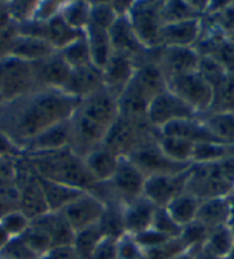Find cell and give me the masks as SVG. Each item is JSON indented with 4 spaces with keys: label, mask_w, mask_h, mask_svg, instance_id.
Returning a JSON list of instances; mask_svg holds the SVG:
<instances>
[{
    "label": "cell",
    "mask_w": 234,
    "mask_h": 259,
    "mask_svg": "<svg viewBox=\"0 0 234 259\" xmlns=\"http://www.w3.org/2000/svg\"><path fill=\"white\" fill-rule=\"evenodd\" d=\"M79 101L69 96L64 90H34L0 109V130L7 133L19 149L26 147L45 130L68 122Z\"/></svg>",
    "instance_id": "1"
},
{
    "label": "cell",
    "mask_w": 234,
    "mask_h": 259,
    "mask_svg": "<svg viewBox=\"0 0 234 259\" xmlns=\"http://www.w3.org/2000/svg\"><path fill=\"white\" fill-rule=\"evenodd\" d=\"M24 157L42 178L80 189L84 192H91L96 186L93 178L87 171L84 158L76 155L69 147L55 152L30 154Z\"/></svg>",
    "instance_id": "2"
},
{
    "label": "cell",
    "mask_w": 234,
    "mask_h": 259,
    "mask_svg": "<svg viewBox=\"0 0 234 259\" xmlns=\"http://www.w3.org/2000/svg\"><path fill=\"white\" fill-rule=\"evenodd\" d=\"M186 192L199 200L231 197L234 194V157L220 162L192 163Z\"/></svg>",
    "instance_id": "3"
},
{
    "label": "cell",
    "mask_w": 234,
    "mask_h": 259,
    "mask_svg": "<svg viewBox=\"0 0 234 259\" xmlns=\"http://www.w3.org/2000/svg\"><path fill=\"white\" fill-rule=\"evenodd\" d=\"M146 176L128 157H120L117 170L108 183H101L93 187L91 194L99 197L105 203L127 205L143 195Z\"/></svg>",
    "instance_id": "4"
},
{
    "label": "cell",
    "mask_w": 234,
    "mask_h": 259,
    "mask_svg": "<svg viewBox=\"0 0 234 259\" xmlns=\"http://www.w3.org/2000/svg\"><path fill=\"white\" fill-rule=\"evenodd\" d=\"M160 5L162 2H131L127 15L137 37L148 52L162 47L160 34L164 23L160 18Z\"/></svg>",
    "instance_id": "5"
},
{
    "label": "cell",
    "mask_w": 234,
    "mask_h": 259,
    "mask_svg": "<svg viewBox=\"0 0 234 259\" xmlns=\"http://www.w3.org/2000/svg\"><path fill=\"white\" fill-rule=\"evenodd\" d=\"M36 88L32 66L12 56L0 59V95L5 103L32 93Z\"/></svg>",
    "instance_id": "6"
},
{
    "label": "cell",
    "mask_w": 234,
    "mask_h": 259,
    "mask_svg": "<svg viewBox=\"0 0 234 259\" xmlns=\"http://www.w3.org/2000/svg\"><path fill=\"white\" fill-rule=\"evenodd\" d=\"M167 88L181 101H185L199 117L210 112L213 104V88L199 71L172 78L167 82Z\"/></svg>",
    "instance_id": "7"
},
{
    "label": "cell",
    "mask_w": 234,
    "mask_h": 259,
    "mask_svg": "<svg viewBox=\"0 0 234 259\" xmlns=\"http://www.w3.org/2000/svg\"><path fill=\"white\" fill-rule=\"evenodd\" d=\"M156 138L157 136L145 139V141L128 155L130 160L138 166V170L146 178L156 176V175H170V173L186 171L191 165L172 162L159 149Z\"/></svg>",
    "instance_id": "8"
},
{
    "label": "cell",
    "mask_w": 234,
    "mask_h": 259,
    "mask_svg": "<svg viewBox=\"0 0 234 259\" xmlns=\"http://www.w3.org/2000/svg\"><path fill=\"white\" fill-rule=\"evenodd\" d=\"M199 117L192 109L170 90H164L162 93L152 98L148 107L146 120L149 126L154 130H160L172 122L177 120H186V118H196Z\"/></svg>",
    "instance_id": "9"
},
{
    "label": "cell",
    "mask_w": 234,
    "mask_h": 259,
    "mask_svg": "<svg viewBox=\"0 0 234 259\" xmlns=\"http://www.w3.org/2000/svg\"><path fill=\"white\" fill-rule=\"evenodd\" d=\"M108 130L109 128L95 123L76 109L73 117L69 118V149L84 158L105 143Z\"/></svg>",
    "instance_id": "10"
},
{
    "label": "cell",
    "mask_w": 234,
    "mask_h": 259,
    "mask_svg": "<svg viewBox=\"0 0 234 259\" xmlns=\"http://www.w3.org/2000/svg\"><path fill=\"white\" fill-rule=\"evenodd\" d=\"M156 52L157 66L160 67L165 80L196 72L199 69L200 55L192 47H160Z\"/></svg>",
    "instance_id": "11"
},
{
    "label": "cell",
    "mask_w": 234,
    "mask_h": 259,
    "mask_svg": "<svg viewBox=\"0 0 234 259\" xmlns=\"http://www.w3.org/2000/svg\"><path fill=\"white\" fill-rule=\"evenodd\" d=\"M189 168L181 173L148 176L145 181L143 195L159 208L167 206L174 198H177L183 192H186Z\"/></svg>",
    "instance_id": "12"
},
{
    "label": "cell",
    "mask_w": 234,
    "mask_h": 259,
    "mask_svg": "<svg viewBox=\"0 0 234 259\" xmlns=\"http://www.w3.org/2000/svg\"><path fill=\"white\" fill-rule=\"evenodd\" d=\"M106 203L91 192H84L73 203H69L63 211L68 224L73 227L74 232L84 231L87 227L96 226L105 213Z\"/></svg>",
    "instance_id": "13"
},
{
    "label": "cell",
    "mask_w": 234,
    "mask_h": 259,
    "mask_svg": "<svg viewBox=\"0 0 234 259\" xmlns=\"http://www.w3.org/2000/svg\"><path fill=\"white\" fill-rule=\"evenodd\" d=\"M108 34H109L111 47H113L114 53L124 55L130 59H133L137 66L146 61L145 56L149 52L143 47V44L140 42V38L137 37L127 15L117 16L114 24L111 26V29L108 31Z\"/></svg>",
    "instance_id": "14"
},
{
    "label": "cell",
    "mask_w": 234,
    "mask_h": 259,
    "mask_svg": "<svg viewBox=\"0 0 234 259\" xmlns=\"http://www.w3.org/2000/svg\"><path fill=\"white\" fill-rule=\"evenodd\" d=\"M77 111L105 128H111V125L119 118L117 98L109 93L105 87L93 95L80 99Z\"/></svg>",
    "instance_id": "15"
},
{
    "label": "cell",
    "mask_w": 234,
    "mask_h": 259,
    "mask_svg": "<svg viewBox=\"0 0 234 259\" xmlns=\"http://www.w3.org/2000/svg\"><path fill=\"white\" fill-rule=\"evenodd\" d=\"M32 75L37 90H64L71 75V67L58 52L42 61L32 63Z\"/></svg>",
    "instance_id": "16"
},
{
    "label": "cell",
    "mask_w": 234,
    "mask_h": 259,
    "mask_svg": "<svg viewBox=\"0 0 234 259\" xmlns=\"http://www.w3.org/2000/svg\"><path fill=\"white\" fill-rule=\"evenodd\" d=\"M137 71V63L124 55L113 52L108 64L103 67V83L109 93L116 98L127 88Z\"/></svg>",
    "instance_id": "17"
},
{
    "label": "cell",
    "mask_w": 234,
    "mask_h": 259,
    "mask_svg": "<svg viewBox=\"0 0 234 259\" xmlns=\"http://www.w3.org/2000/svg\"><path fill=\"white\" fill-rule=\"evenodd\" d=\"M103 87V71L95 67L93 64H90L85 67L71 69V75L64 92L69 96L76 98L77 101H80V99L93 95Z\"/></svg>",
    "instance_id": "18"
},
{
    "label": "cell",
    "mask_w": 234,
    "mask_h": 259,
    "mask_svg": "<svg viewBox=\"0 0 234 259\" xmlns=\"http://www.w3.org/2000/svg\"><path fill=\"white\" fill-rule=\"evenodd\" d=\"M157 206L145 195H141L137 200L124 205L122 208V214H124V227L125 234L128 235H137L140 232L146 231L152 226V219H154V213Z\"/></svg>",
    "instance_id": "19"
},
{
    "label": "cell",
    "mask_w": 234,
    "mask_h": 259,
    "mask_svg": "<svg viewBox=\"0 0 234 259\" xmlns=\"http://www.w3.org/2000/svg\"><path fill=\"white\" fill-rule=\"evenodd\" d=\"M232 211L234 205L229 197L200 200L196 221L204 226L207 231H212V229H217L221 226H228L231 223Z\"/></svg>",
    "instance_id": "20"
},
{
    "label": "cell",
    "mask_w": 234,
    "mask_h": 259,
    "mask_svg": "<svg viewBox=\"0 0 234 259\" xmlns=\"http://www.w3.org/2000/svg\"><path fill=\"white\" fill-rule=\"evenodd\" d=\"M202 31L200 18L164 24L160 34L162 47H192L197 44Z\"/></svg>",
    "instance_id": "21"
},
{
    "label": "cell",
    "mask_w": 234,
    "mask_h": 259,
    "mask_svg": "<svg viewBox=\"0 0 234 259\" xmlns=\"http://www.w3.org/2000/svg\"><path fill=\"white\" fill-rule=\"evenodd\" d=\"M119 160H120V157L116 152L111 151V149H108L105 144L93 149L90 154L84 157L87 171L93 178V181L96 184L108 183L109 179L113 178V175L117 170Z\"/></svg>",
    "instance_id": "22"
},
{
    "label": "cell",
    "mask_w": 234,
    "mask_h": 259,
    "mask_svg": "<svg viewBox=\"0 0 234 259\" xmlns=\"http://www.w3.org/2000/svg\"><path fill=\"white\" fill-rule=\"evenodd\" d=\"M157 132L164 136H175L180 139H185V141H189L192 144L213 143V141L220 143L218 139L207 130L204 122L200 120V117L172 122L165 126H162L160 130H157Z\"/></svg>",
    "instance_id": "23"
},
{
    "label": "cell",
    "mask_w": 234,
    "mask_h": 259,
    "mask_svg": "<svg viewBox=\"0 0 234 259\" xmlns=\"http://www.w3.org/2000/svg\"><path fill=\"white\" fill-rule=\"evenodd\" d=\"M55 52V48L50 45L45 38H37V37H27V35H16L13 38L12 45H10L8 55L16 59H21L26 63H37L42 59L52 56ZM5 56V58H7Z\"/></svg>",
    "instance_id": "24"
},
{
    "label": "cell",
    "mask_w": 234,
    "mask_h": 259,
    "mask_svg": "<svg viewBox=\"0 0 234 259\" xmlns=\"http://www.w3.org/2000/svg\"><path fill=\"white\" fill-rule=\"evenodd\" d=\"M69 147V120L58 123L52 128L45 130L32 141L27 143L23 149L24 155L30 154H44V152H55L61 149Z\"/></svg>",
    "instance_id": "25"
},
{
    "label": "cell",
    "mask_w": 234,
    "mask_h": 259,
    "mask_svg": "<svg viewBox=\"0 0 234 259\" xmlns=\"http://www.w3.org/2000/svg\"><path fill=\"white\" fill-rule=\"evenodd\" d=\"M39 183H40V187H42L48 211H52V213L63 211L69 203H73L76 198H79L84 194V191H80V189L66 186L63 183H56L42 176H39Z\"/></svg>",
    "instance_id": "26"
},
{
    "label": "cell",
    "mask_w": 234,
    "mask_h": 259,
    "mask_svg": "<svg viewBox=\"0 0 234 259\" xmlns=\"http://www.w3.org/2000/svg\"><path fill=\"white\" fill-rule=\"evenodd\" d=\"M30 223L36 224L37 227H40L42 231L47 232V235L50 237V240H52L53 248L73 246L76 232L73 231V227L68 224V221L61 213L48 211L47 214L40 216V218L34 219V221H30Z\"/></svg>",
    "instance_id": "27"
},
{
    "label": "cell",
    "mask_w": 234,
    "mask_h": 259,
    "mask_svg": "<svg viewBox=\"0 0 234 259\" xmlns=\"http://www.w3.org/2000/svg\"><path fill=\"white\" fill-rule=\"evenodd\" d=\"M202 253L215 259H228L234 253V231L232 227L221 226L212 229L207 234V238L199 248Z\"/></svg>",
    "instance_id": "28"
},
{
    "label": "cell",
    "mask_w": 234,
    "mask_h": 259,
    "mask_svg": "<svg viewBox=\"0 0 234 259\" xmlns=\"http://www.w3.org/2000/svg\"><path fill=\"white\" fill-rule=\"evenodd\" d=\"M84 35H85V40L88 44L91 64L103 71V67L109 61V58L113 56V47H111L108 31L88 24L84 31Z\"/></svg>",
    "instance_id": "29"
},
{
    "label": "cell",
    "mask_w": 234,
    "mask_h": 259,
    "mask_svg": "<svg viewBox=\"0 0 234 259\" xmlns=\"http://www.w3.org/2000/svg\"><path fill=\"white\" fill-rule=\"evenodd\" d=\"M84 34V31L71 27L61 15L53 16L50 21H47V37L45 40L55 48V52H61L63 48L76 42L77 38Z\"/></svg>",
    "instance_id": "30"
},
{
    "label": "cell",
    "mask_w": 234,
    "mask_h": 259,
    "mask_svg": "<svg viewBox=\"0 0 234 259\" xmlns=\"http://www.w3.org/2000/svg\"><path fill=\"white\" fill-rule=\"evenodd\" d=\"M199 203H200L199 198L191 195L189 192H183L181 195L174 198V200L164 208L180 227H185V226L196 221Z\"/></svg>",
    "instance_id": "31"
},
{
    "label": "cell",
    "mask_w": 234,
    "mask_h": 259,
    "mask_svg": "<svg viewBox=\"0 0 234 259\" xmlns=\"http://www.w3.org/2000/svg\"><path fill=\"white\" fill-rule=\"evenodd\" d=\"M156 139H157L159 149L172 162L183 163V165H192V154H194L196 144L185 141V139L175 138V136H164L160 133Z\"/></svg>",
    "instance_id": "32"
},
{
    "label": "cell",
    "mask_w": 234,
    "mask_h": 259,
    "mask_svg": "<svg viewBox=\"0 0 234 259\" xmlns=\"http://www.w3.org/2000/svg\"><path fill=\"white\" fill-rule=\"evenodd\" d=\"M200 120L220 143L234 144V112H209Z\"/></svg>",
    "instance_id": "33"
},
{
    "label": "cell",
    "mask_w": 234,
    "mask_h": 259,
    "mask_svg": "<svg viewBox=\"0 0 234 259\" xmlns=\"http://www.w3.org/2000/svg\"><path fill=\"white\" fill-rule=\"evenodd\" d=\"M234 157V144L226 143H200L194 146L192 154V163H210L220 162L225 158Z\"/></svg>",
    "instance_id": "34"
},
{
    "label": "cell",
    "mask_w": 234,
    "mask_h": 259,
    "mask_svg": "<svg viewBox=\"0 0 234 259\" xmlns=\"http://www.w3.org/2000/svg\"><path fill=\"white\" fill-rule=\"evenodd\" d=\"M122 205L119 203H106L105 213L99 219V229L105 237H113L120 238L125 235V227H124V214H122Z\"/></svg>",
    "instance_id": "35"
},
{
    "label": "cell",
    "mask_w": 234,
    "mask_h": 259,
    "mask_svg": "<svg viewBox=\"0 0 234 259\" xmlns=\"http://www.w3.org/2000/svg\"><path fill=\"white\" fill-rule=\"evenodd\" d=\"M103 232H101L99 226H91L87 227L84 231H79L74 235V242H73V248L77 254L79 259H90L91 254H93L96 245L101 242L103 238Z\"/></svg>",
    "instance_id": "36"
},
{
    "label": "cell",
    "mask_w": 234,
    "mask_h": 259,
    "mask_svg": "<svg viewBox=\"0 0 234 259\" xmlns=\"http://www.w3.org/2000/svg\"><path fill=\"white\" fill-rule=\"evenodd\" d=\"M160 18L164 24H172V23L188 21V19H196L199 18V13L192 8L191 2L174 0V2H162Z\"/></svg>",
    "instance_id": "37"
},
{
    "label": "cell",
    "mask_w": 234,
    "mask_h": 259,
    "mask_svg": "<svg viewBox=\"0 0 234 259\" xmlns=\"http://www.w3.org/2000/svg\"><path fill=\"white\" fill-rule=\"evenodd\" d=\"M58 53L63 56L66 64L71 69H79V67H85V66H90L91 64L90 50H88V44L85 40V35L84 34L80 35L76 42L68 45L66 48H63Z\"/></svg>",
    "instance_id": "38"
},
{
    "label": "cell",
    "mask_w": 234,
    "mask_h": 259,
    "mask_svg": "<svg viewBox=\"0 0 234 259\" xmlns=\"http://www.w3.org/2000/svg\"><path fill=\"white\" fill-rule=\"evenodd\" d=\"M59 15L71 27L85 31L90 21V2H64Z\"/></svg>",
    "instance_id": "39"
},
{
    "label": "cell",
    "mask_w": 234,
    "mask_h": 259,
    "mask_svg": "<svg viewBox=\"0 0 234 259\" xmlns=\"http://www.w3.org/2000/svg\"><path fill=\"white\" fill-rule=\"evenodd\" d=\"M113 2H90V21L88 24L109 31L117 19Z\"/></svg>",
    "instance_id": "40"
},
{
    "label": "cell",
    "mask_w": 234,
    "mask_h": 259,
    "mask_svg": "<svg viewBox=\"0 0 234 259\" xmlns=\"http://www.w3.org/2000/svg\"><path fill=\"white\" fill-rule=\"evenodd\" d=\"M21 238L27 243V246L30 248V250L37 254L39 259L42 256H45L50 250H53L52 240H50L47 232L42 231V229L37 227L32 223H30V226L27 227V231L21 235Z\"/></svg>",
    "instance_id": "41"
},
{
    "label": "cell",
    "mask_w": 234,
    "mask_h": 259,
    "mask_svg": "<svg viewBox=\"0 0 234 259\" xmlns=\"http://www.w3.org/2000/svg\"><path fill=\"white\" fill-rule=\"evenodd\" d=\"M0 259H39L21 237H10L0 250Z\"/></svg>",
    "instance_id": "42"
},
{
    "label": "cell",
    "mask_w": 234,
    "mask_h": 259,
    "mask_svg": "<svg viewBox=\"0 0 234 259\" xmlns=\"http://www.w3.org/2000/svg\"><path fill=\"white\" fill-rule=\"evenodd\" d=\"M18 35V24L7 13V7L0 12V59L8 55L10 45Z\"/></svg>",
    "instance_id": "43"
},
{
    "label": "cell",
    "mask_w": 234,
    "mask_h": 259,
    "mask_svg": "<svg viewBox=\"0 0 234 259\" xmlns=\"http://www.w3.org/2000/svg\"><path fill=\"white\" fill-rule=\"evenodd\" d=\"M151 227L154 229V231L164 234L169 238H180L181 231H183V227H180L174 219H172V216L169 214L165 208H159V206L154 213V219H152Z\"/></svg>",
    "instance_id": "44"
},
{
    "label": "cell",
    "mask_w": 234,
    "mask_h": 259,
    "mask_svg": "<svg viewBox=\"0 0 234 259\" xmlns=\"http://www.w3.org/2000/svg\"><path fill=\"white\" fill-rule=\"evenodd\" d=\"M0 226L8 234V237H21L30 226V219L23 211H12L0 218Z\"/></svg>",
    "instance_id": "45"
},
{
    "label": "cell",
    "mask_w": 234,
    "mask_h": 259,
    "mask_svg": "<svg viewBox=\"0 0 234 259\" xmlns=\"http://www.w3.org/2000/svg\"><path fill=\"white\" fill-rule=\"evenodd\" d=\"M19 210V192L16 184L0 186V218Z\"/></svg>",
    "instance_id": "46"
},
{
    "label": "cell",
    "mask_w": 234,
    "mask_h": 259,
    "mask_svg": "<svg viewBox=\"0 0 234 259\" xmlns=\"http://www.w3.org/2000/svg\"><path fill=\"white\" fill-rule=\"evenodd\" d=\"M37 2H10L7 4V13L16 24L27 23L32 19Z\"/></svg>",
    "instance_id": "47"
},
{
    "label": "cell",
    "mask_w": 234,
    "mask_h": 259,
    "mask_svg": "<svg viewBox=\"0 0 234 259\" xmlns=\"http://www.w3.org/2000/svg\"><path fill=\"white\" fill-rule=\"evenodd\" d=\"M133 238H135V242L141 246V250H143V251L152 250V248H157L160 245L167 243L169 240H172V238L165 237L164 234L154 231L152 227H149V229H146V231L133 235Z\"/></svg>",
    "instance_id": "48"
},
{
    "label": "cell",
    "mask_w": 234,
    "mask_h": 259,
    "mask_svg": "<svg viewBox=\"0 0 234 259\" xmlns=\"http://www.w3.org/2000/svg\"><path fill=\"white\" fill-rule=\"evenodd\" d=\"M19 157H0V186L16 183Z\"/></svg>",
    "instance_id": "49"
},
{
    "label": "cell",
    "mask_w": 234,
    "mask_h": 259,
    "mask_svg": "<svg viewBox=\"0 0 234 259\" xmlns=\"http://www.w3.org/2000/svg\"><path fill=\"white\" fill-rule=\"evenodd\" d=\"M64 2H52V0H44V2H37L36 5V12L32 19L40 23H47L50 21L53 16L59 15L61 8H63Z\"/></svg>",
    "instance_id": "50"
},
{
    "label": "cell",
    "mask_w": 234,
    "mask_h": 259,
    "mask_svg": "<svg viewBox=\"0 0 234 259\" xmlns=\"http://www.w3.org/2000/svg\"><path fill=\"white\" fill-rule=\"evenodd\" d=\"M117 242L119 238L103 237L90 259H117Z\"/></svg>",
    "instance_id": "51"
},
{
    "label": "cell",
    "mask_w": 234,
    "mask_h": 259,
    "mask_svg": "<svg viewBox=\"0 0 234 259\" xmlns=\"http://www.w3.org/2000/svg\"><path fill=\"white\" fill-rule=\"evenodd\" d=\"M23 151L7 133L0 130V157H23Z\"/></svg>",
    "instance_id": "52"
},
{
    "label": "cell",
    "mask_w": 234,
    "mask_h": 259,
    "mask_svg": "<svg viewBox=\"0 0 234 259\" xmlns=\"http://www.w3.org/2000/svg\"><path fill=\"white\" fill-rule=\"evenodd\" d=\"M40 259H79L73 246H58L50 250L45 256Z\"/></svg>",
    "instance_id": "53"
},
{
    "label": "cell",
    "mask_w": 234,
    "mask_h": 259,
    "mask_svg": "<svg viewBox=\"0 0 234 259\" xmlns=\"http://www.w3.org/2000/svg\"><path fill=\"white\" fill-rule=\"evenodd\" d=\"M172 259H196V254L192 253V250H185L183 253L177 254L175 257H172Z\"/></svg>",
    "instance_id": "54"
},
{
    "label": "cell",
    "mask_w": 234,
    "mask_h": 259,
    "mask_svg": "<svg viewBox=\"0 0 234 259\" xmlns=\"http://www.w3.org/2000/svg\"><path fill=\"white\" fill-rule=\"evenodd\" d=\"M8 238H10V237H8V234L4 231V227L0 226V250H2V248L5 246V243L8 242Z\"/></svg>",
    "instance_id": "55"
},
{
    "label": "cell",
    "mask_w": 234,
    "mask_h": 259,
    "mask_svg": "<svg viewBox=\"0 0 234 259\" xmlns=\"http://www.w3.org/2000/svg\"><path fill=\"white\" fill-rule=\"evenodd\" d=\"M5 104V101H4V98H2V95H0V107H2Z\"/></svg>",
    "instance_id": "56"
},
{
    "label": "cell",
    "mask_w": 234,
    "mask_h": 259,
    "mask_svg": "<svg viewBox=\"0 0 234 259\" xmlns=\"http://www.w3.org/2000/svg\"><path fill=\"white\" fill-rule=\"evenodd\" d=\"M4 8H5V5H4V4H0V12H2Z\"/></svg>",
    "instance_id": "57"
},
{
    "label": "cell",
    "mask_w": 234,
    "mask_h": 259,
    "mask_svg": "<svg viewBox=\"0 0 234 259\" xmlns=\"http://www.w3.org/2000/svg\"><path fill=\"white\" fill-rule=\"evenodd\" d=\"M0 109H2V107H0Z\"/></svg>",
    "instance_id": "58"
}]
</instances>
